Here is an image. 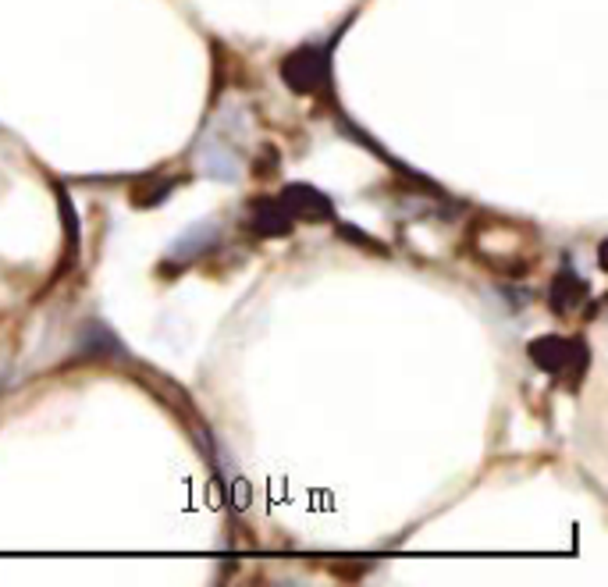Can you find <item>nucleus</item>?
Wrapping results in <instances>:
<instances>
[]
</instances>
